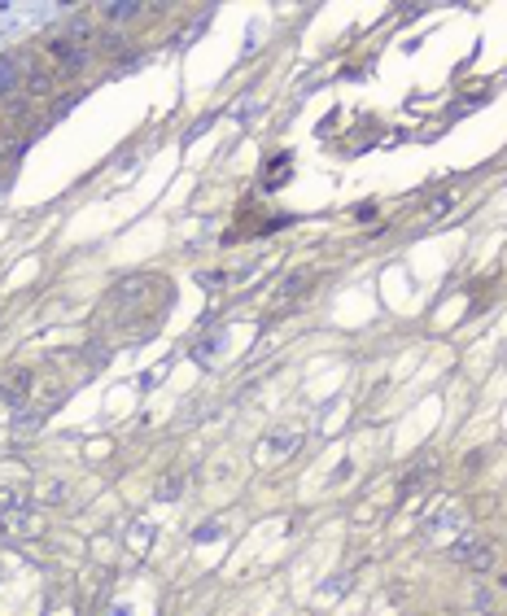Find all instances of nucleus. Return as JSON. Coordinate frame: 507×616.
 I'll return each mask as SVG.
<instances>
[{
	"label": "nucleus",
	"instance_id": "nucleus-5",
	"mask_svg": "<svg viewBox=\"0 0 507 616\" xmlns=\"http://www.w3.org/2000/svg\"><path fill=\"white\" fill-rule=\"evenodd\" d=\"M144 289H149V280H144V275H127V280H118V285H114L110 302H123V306H127L132 297H140Z\"/></svg>",
	"mask_w": 507,
	"mask_h": 616
},
{
	"label": "nucleus",
	"instance_id": "nucleus-4",
	"mask_svg": "<svg viewBox=\"0 0 507 616\" xmlns=\"http://www.w3.org/2000/svg\"><path fill=\"white\" fill-rule=\"evenodd\" d=\"M22 79V57H0V101H5Z\"/></svg>",
	"mask_w": 507,
	"mask_h": 616
},
{
	"label": "nucleus",
	"instance_id": "nucleus-2",
	"mask_svg": "<svg viewBox=\"0 0 507 616\" xmlns=\"http://www.w3.org/2000/svg\"><path fill=\"white\" fill-rule=\"evenodd\" d=\"M48 53H53L57 57V66L66 70V74H74V70H79V66H88V57H92V48L88 44H74V40H53V44H48Z\"/></svg>",
	"mask_w": 507,
	"mask_h": 616
},
{
	"label": "nucleus",
	"instance_id": "nucleus-10",
	"mask_svg": "<svg viewBox=\"0 0 507 616\" xmlns=\"http://www.w3.org/2000/svg\"><path fill=\"white\" fill-rule=\"evenodd\" d=\"M175 494H180V477H171V481L162 485V498H175Z\"/></svg>",
	"mask_w": 507,
	"mask_h": 616
},
{
	"label": "nucleus",
	"instance_id": "nucleus-8",
	"mask_svg": "<svg viewBox=\"0 0 507 616\" xmlns=\"http://www.w3.org/2000/svg\"><path fill=\"white\" fill-rule=\"evenodd\" d=\"M302 289H307V275H293V280H285V285H280V297H297Z\"/></svg>",
	"mask_w": 507,
	"mask_h": 616
},
{
	"label": "nucleus",
	"instance_id": "nucleus-1",
	"mask_svg": "<svg viewBox=\"0 0 507 616\" xmlns=\"http://www.w3.org/2000/svg\"><path fill=\"white\" fill-rule=\"evenodd\" d=\"M450 559L455 564H468V569H490L494 551L481 542V537H455V542H450Z\"/></svg>",
	"mask_w": 507,
	"mask_h": 616
},
{
	"label": "nucleus",
	"instance_id": "nucleus-6",
	"mask_svg": "<svg viewBox=\"0 0 507 616\" xmlns=\"http://www.w3.org/2000/svg\"><path fill=\"white\" fill-rule=\"evenodd\" d=\"M48 88H53V74L48 70H35L27 79V96H48Z\"/></svg>",
	"mask_w": 507,
	"mask_h": 616
},
{
	"label": "nucleus",
	"instance_id": "nucleus-7",
	"mask_svg": "<svg viewBox=\"0 0 507 616\" xmlns=\"http://www.w3.org/2000/svg\"><path fill=\"white\" fill-rule=\"evenodd\" d=\"M101 13H106L110 22H127V18H136V13H144V9H140V5H106Z\"/></svg>",
	"mask_w": 507,
	"mask_h": 616
},
{
	"label": "nucleus",
	"instance_id": "nucleus-3",
	"mask_svg": "<svg viewBox=\"0 0 507 616\" xmlns=\"http://www.w3.org/2000/svg\"><path fill=\"white\" fill-rule=\"evenodd\" d=\"M27 389H31V372H13L5 384H0V398H5L13 411L22 406V398H27Z\"/></svg>",
	"mask_w": 507,
	"mask_h": 616
},
{
	"label": "nucleus",
	"instance_id": "nucleus-9",
	"mask_svg": "<svg viewBox=\"0 0 507 616\" xmlns=\"http://www.w3.org/2000/svg\"><path fill=\"white\" fill-rule=\"evenodd\" d=\"M271 446H275V450H293V446H297V433H275Z\"/></svg>",
	"mask_w": 507,
	"mask_h": 616
}]
</instances>
